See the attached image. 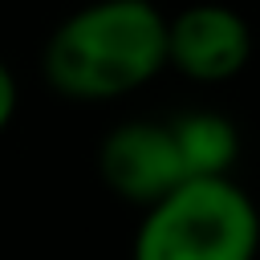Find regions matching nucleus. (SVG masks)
Instances as JSON below:
<instances>
[{
    "mask_svg": "<svg viewBox=\"0 0 260 260\" xmlns=\"http://www.w3.org/2000/svg\"><path fill=\"white\" fill-rule=\"evenodd\" d=\"M260 207L232 179H183L142 207L130 260H256Z\"/></svg>",
    "mask_w": 260,
    "mask_h": 260,
    "instance_id": "obj_2",
    "label": "nucleus"
},
{
    "mask_svg": "<svg viewBox=\"0 0 260 260\" xmlns=\"http://www.w3.org/2000/svg\"><path fill=\"white\" fill-rule=\"evenodd\" d=\"M167 69V12L154 0H85L45 41L41 73L69 102H114Z\"/></svg>",
    "mask_w": 260,
    "mask_h": 260,
    "instance_id": "obj_1",
    "label": "nucleus"
},
{
    "mask_svg": "<svg viewBox=\"0 0 260 260\" xmlns=\"http://www.w3.org/2000/svg\"><path fill=\"white\" fill-rule=\"evenodd\" d=\"M98 175L122 203H130L138 211L187 179L171 126L154 122V118L118 122L98 146Z\"/></svg>",
    "mask_w": 260,
    "mask_h": 260,
    "instance_id": "obj_4",
    "label": "nucleus"
},
{
    "mask_svg": "<svg viewBox=\"0 0 260 260\" xmlns=\"http://www.w3.org/2000/svg\"><path fill=\"white\" fill-rule=\"evenodd\" d=\"M252 49V24L228 4L203 0L167 16V69H175L187 81H232L248 69Z\"/></svg>",
    "mask_w": 260,
    "mask_h": 260,
    "instance_id": "obj_3",
    "label": "nucleus"
},
{
    "mask_svg": "<svg viewBox=\"0 0 260 260\" xmlns=\"http://www.w3.org/2000/svg\"><path fill=\"white\" fill-rule=\"evenodd\" d=\"M187 179H223L240 158V130L219 110H187L167 122Z\"/></svg>",
    "mask_w": 260,
    "mask_h": 260,
    "instance_id": "obj_5",
    "label": "nucleus"
},
{
    "mask_svg": "<svg viewBox=\"0 0 260 260\" xmlns=\"http://www.w3.org/2000/svg\"><path fill=\"white\" fill-rule=\"evenodd\" d=\"M16 98H20V89H16V77H12L8 61L0 57V134L8 130V122H12V114H16Z\"/></svg>",
    "mask_w": 260,
    "mask_h": 260,
    "instance_id": "obj_6",
    "label": "nucleus"
}]
</instances>
